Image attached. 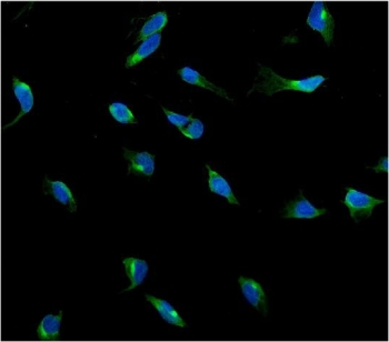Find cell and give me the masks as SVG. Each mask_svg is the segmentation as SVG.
Wrapping results in <instances>:
<instances>
[{"label": "cell", "instance_id": "19", "mask_svg": "<svg viewBox=\"0 0 389 342\" xmlns=\"http://www.w3.org/2000/svg\"><path fill=\"white\" fill-rule=\"evenodd\" d=\"M368 169L374 170L376 173H388V158L383 157V158L379 159L376 167H368Z\"/></svg>", "mask_w": 389, "mask_h": 342}, {"label": "cell", "instance_id": "13", "mask_svg": "<svg viewBox=\"0 0 389 342\" xmlns=\"http://www.w3.org/2000/svg\"><path fill=\"white\" fill-rule=\"evenodd\" d=\"M206 168L208 170V187H209L211 193L222 195L224 198L227 199V202L231 204L240 206V202L233 195V189H231V184H228L227 180L217 171L211 169L208 164H206Z\"/></svg>", "mask_w": 389, "mask_h": 342}, {"label": "cell", "instance_id": "9", "mask_svg": "<svg viewBox=\"0 0 389 342\" xmlns=\"http://www.w3.org/2000/svg\"><path fill=\"white\" fill-rule=\"evenodd\" d=\"M123 265L125 267V272L129 279V287L126 288L123 292L134 290L138 286L142 285L145 279L147 278L149 266L147 261L138 258H125L123 260Z\"/></svg>", "mask_w": 389, "mask_h": 342}, {"label": "cell", "instance_id": "12", "mask_svg": "<svg viewBox=\"0 0 389 342\" xmlns=\"http://www.w3.org/2000/svg\"><path fill=\"white\" fill-rule=\"evenodd\" d=\"M146 300L149 302L150 305L155 308L159 316L162 317L165 321L169 325H177L179 328H186L187 323L184 321L178 311L170 305L169 302L166 300L159 299L156 297L150 296V295H145Z\"/></svg>", "mask_w": 389, "mask_h": 342}, {"label": "cell", "instance_id": "8", "mask_svg": "<svg viewBox=\"0 0 389 342\" xmlns=\"http://www.w3.org/2000/svg\"><path fill=\"white\" fill-rule=\"evenodd\" d=\"M43 189L45 195H52L58 202L64 204L70 213H75L77 210V204H76L72 190L65 182L61 180H50L48 177H45Z\"/></svg>", "mask_w": 389, "mask_h": 342}, {"label": "cell", "instance_id": "14", "mask_svg": "<svg viewBox=\"0 0 389 342\" xmlns=\"http://www.w3.org/2000/svg\"><path fill=\"white\" fill-rule=\"evenodd\" d=\"M160 43H162V34L160 32L145 39L133 55L128 56L127 61H126V67L132 68V67L138 65L139 63H142L144 59L149 57L159 48Z\"/></svg>", "mask_w": 389, "mask_h": 342}, {"label": "cell", "instance_id": "17", "mask_svg": "<svg viewBox=\"0 0 389 342\" xmlns=\"http://www.w3.org/2000/svg\"><path fill=\"white\" fill-rule=\"evenodd\" d=\"M179 131H180L186 138L191 139V140H197V139L202 138V135L205 133V125L202 124V120L193 118L186 128H182V129H179Z\"/></svg>", "mask_w": 389, "mask_h": 342}, {"label": "cell", "instance_id": "2", "mask_svg": "<svg viewBox=\"0 0 389 342\" xmlns=\"http://www.w3.org/2000/svg\"><path fill=\"white\" fill-rule=\"evenodd\" d=\"M383 202L385 200L375 198L354 188H346V195L343 200V204L348 208L349 215L357 224L361 222V219L372 216L375 207Z\"/></svg>", "mask_w": 389, "mask_h": 342}, {"label": "cell", "instance_id": "16", "mask_svg": "<svg viewBox=\"0 0 389 342\" xmlns=\"http://www.w3.org/2000/svg\"><path fill=\"white\" fill-rule=\"evenodd\" d=\"M109 112L112 117L119 124L136 125L138 122L133 111L129 109V107L127 105L123 104V103L110 104Z\"/></svg>", "mask_w": 389, "mask_h": 342}, {"label": "cell", "instance_id": "18", "mask_svg": "<svg viewBox=\"0 0 389 342\" xmlns=\"http://www.w3.org/2000/svg\"><path fill=\"white\" fill-rule=\"evenodd\" d=\"M162 110H164L165 115L167 117V120L169 121L170 124L177 127L178 129H182L185 126H187L191 122V119H193V114H191L189 116L180 115V114H177V112L166 109L165 107H162Z\"/></svg>", "mask_w": 389, "mask_h": 342}, {"label": "cell", "instance_id": "11", "mask_svg": "<svg viewBox=\"0 0 389 342\" xmlns=\"http://www.w3.org/2000/svg\"><path fill=\"white\" fill-rule=\"evenodd\" d=\"M63 311L58 314H47L41 319L37 327L38 339L41 341H58L61 339V325L63 320Z\"/></svg>", "mask_w": 389, "mask_h": 342}, {"label": "cell", "instance_id": "6", "mask_svg": "<svg viewBox=\"0 0 389 342\" xmlns=\"http://www.w3.org/2000/svg\"><path fill=\"white\" fill-rule=\"evenodd\" d=\"M124 158L128 161V175H145L150 178L155 173V156L147 151L137 153L124 148Z\"/></svg>", "mask_w": 389, "mask_h": 342}, {"label": "cell", "instance_id": "7", "mask_svg": "<svg viewBox=\"0 0 389 342\" xmlns=\"http://www.w3.org/2000/svg\"><path fill=\"white\" fill-rule=\"evenodd\" d=\"M12 90H14V96H16L17 100L19 101V105H21V111L18 114L17 117L14 119V121L3 127V130L8 129L10 127L14 126V124H17L18 121L21 120L23 116H26L27 114L32 111V107L35 105V97H34V94H32V88L26 83L19 81L18 78H12Z\"/></svg>", "mask_w": 389, "mask_h": 342}, {"label": "cell", "instance_id": "5", "mask_svg": "<svg viewBox=\"0 0 389 342\" xmlns=\"http://www.w3.org/2000/svg\"><path fill=\"white\" fill-rule=\"evenodd\" d=\"M326 213L327 210L315 207L304 197L303 191H300L297 198L286 204L282 215L286 219H314L323 216Z\"/></svg>", "mask_w": 389, "mask_h": 342}, {"label": "cell", "instance_id": "4", "mask_svg": "<svg viewBox=\"0 0 389 342\" xmlns=\"http://www.w3.org/2000/svg\"><path fill=\"white\" fill-rule=\"evenodd\" d=\"M238 282L242 288V296L245 297L248 303L260 311L262 316H267L269 302H267L265 291L262 289L260 282L242 276L240 277Z\"/></svg>", "mask_w": 389, "mask_h": 342}, {"label": "cell", "instance_id": "1", "mask_svg": "<svg viewBox=\"0 0 389 342\" xmlns=\"http://www.w3.org/2000/svg\"><path fill=\"white\" fill-rule=\"evenodd\" d=\"M260 66V72L255 79L254 86L251 88L248 95L251 92H260L265 95H275L280 92H302L311 94L316 92L322 85L327 81V78L322 75L311 76V77L293 81L282 77L269 67Z\"/></svg>", "mask_w": 389, "mask_h": 342}, {"label": "cell", "instance_id": "10", "mask_svg": "<svg viewBox=\"0 0 389 342\" xmlns=\"http://www.w3.org/2000/svg\"><path fill=\"white\" fill-rule=\"evenodd\" d=\"M178 74L185 83L209 90V92H213V94H216L222 98H225L226 100L233 101V99L227 95V92H225V89H222L220 87L208 81L204 76L200 75L197 70H193L191 67H184L182 70H178Z\"/></svg>", "mask_w": 389, "mask_h": 342}, {"label": "cell", "instance_id": "3", "mask_svg": "<svg viewBox=\"0 0 389 342\" xmlns=\"http://www.w3.org/2000/svg\"><path fill=\"white\" fill-rule=\"evenodd\" d=\"M306 23L311 29L319 32L326 45L330 46L334 39L335 19L323 1L313 3Z\"/></svg>", "mask_w": 389, "mask_h": 342}, {"label": "cell", "instance_id": "15", "mask_svg": "<svg viewBox=\"0 0 389 342\" xmlns=\"http://www.w3.org/2000/svg\"><path fill=\"white\" fill-rule=\"evenodd\" d=\"M167 23L168 16L166 12H157V14H153V16L145 23L142 30L139 32L138 38H137L136 43L142 41H144L145 39H147L150 36L159 34V32H162V29L165 28V26L167 25Z\"/></svg>", "mask_w": 389, "mask_h": 342}]
</instances>
